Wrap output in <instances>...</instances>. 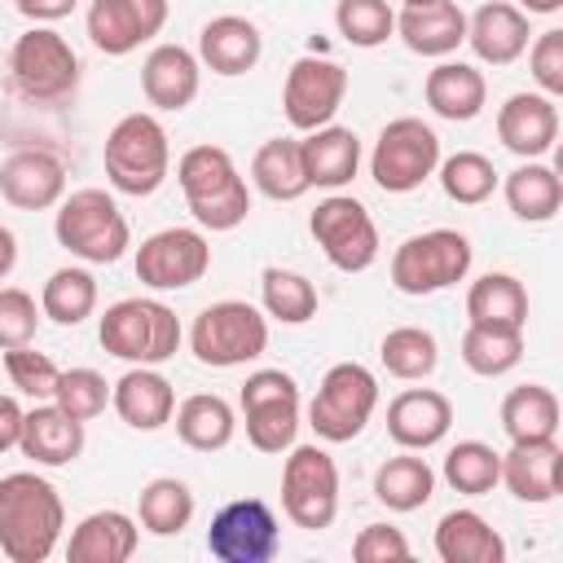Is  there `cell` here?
I'll list each match as a JSON object with an SVG mask.
<instances>
[{
    "mask_svg": "<svg viewBox=\"0 0 563 563\" xmlns=\"http://www.w3.org/2000/svg\"><path fill=\"white\" fill-rule=\"evenodd\" d=\"M66 528V506L57 488L35 471H13L0 479V554L13 563H44Z\"/></svg>",
    "mask_w": 563,
    "mask_h": 563,
    "instance_id": "obj_1",
    "label": "cell"
},
{
    "mask_svg": "<svg viewBox=\"0 0 563 563\" xmlns=\"http://www.w3.org/2000/svg\"><path fill=\"white\" fill-rule=\"evenodd\" d=\"M176 180L185 194V207L194 220L211 233H229L251 216V189L229 150L220 145H194L176 163Z\"/></svg>",
    "mask_w": 563,
    "mask_h": 563,
    "instance_id": "obj_2",
    "label": "cell"
},
{
    "mask_svg": "<svg viewBox=\"0 0 563 563\" xmlns=\"http://www.w3.org/2000/svg\"><path fill=\"white\" fill-rule=\"evenodd\" d=\"M106 163V180L128 194V198H150L167 172H172V145H167V128L154 114H123L101 150Z\"/></svg>",
    "mask_w": 563,
    "mask_h": 563,
    "instance_id": "obj_3",
    "label": "cell"
},
{
    "mask_svg": "<svg viewBox=\"0 0 563 563\" xmlns=\"http://www.w3.org/2000/svg\"><path fill=\"white\" fill-rule=\"evenodd\" d=\"M57 246L84 264H119L132 246V229L106 189H75L57 202Z\"/></svg>",
    "mask_w": 563,
    "mask_h": 563,
    "instance_id": "obj_4",
    "label": "cell"
},
{
    "mask_svg": "<svg viewBox=\"0 0 563 563\" xmlns=\"http://www.w3.org/2000/svg\"><path fill=\"white\" fill-rule=\"evenodd\" d=\"M97 339L128 365H163L180 347V317L163 299H119L101 312Z\"/></svg>",
    "mask_w": 563,
    "mask_h": 563,
    "instance_id": "obj_5",
    "label": "cell"
},
{
    "mask_svg": "<svg viewBox=\"0 0 563 563\" xmlns=\"http://www.w3.org/2000/svg\"><path fill=\"white\" fill-rule=\"evenodd\" d=\"M189 347L211 369H233L268 347V317L246 299H220L207 303L189 325Z\"/></svg>",
    "mask_w": 563,
    "mask_h": 563,
    "instance_id": "obj_6",
    "label": "cell"
},
{
    "mask_svg": "<svg viewBox=\"0 0 563 563\" xmlns=\"http://www.w3.org/2000/svg\"><path fill=\"white\" fill-rule=\"evenodd\" d=\"M374 409H378V378L361 361H339L325 369V378L308 405V427L325 444H347L365 431Z\"/></svg>",
    "mask_w": 563,
    "mask_h": 563,
    "instance_id": "obj_7",
    "label": "cell"
},
{
    "mask_svg": "<svg viewBox=\"0 0 563 563\" xmlns=\"http://www.w3.org/2000/svg\"><path fill=\"white\" fill-rule=\"evenodd\" d=\"M471 238L457 229H427L396 246L391 255V286L400 295H435L471 273Z\"/></svg>",
    "mask_w": 563,
    "mask_h": 563,
    "instance_id": "obj_8",
    "label": "cell"
},
{
    "mask_svg": "<svg viewBox=\"0 0 563 563\" xmlns=\"http://www.w3.org/2000/svg\"><path fill=\"white\" fill-rule=\"evenodd\" d=\"M435 167H440V136L431 123L413 114L391 119L378 132L374 154H369V176L383 194H409L427 176H435Z\"/></svg>",
    "mask_w": 563,
    "mask_h": 563,
    "instance_id": "obj_9",
    "label": "cell"
},
{
    "mask_svg": "<svg viewBox=\"0 0 563 563\" xmlns=\"http://www.w3.org/2000/svg\"><path fill=\"white\" fill-rule=\"evenodd\" d=\"M282 510L295 528L321 532L339 515V466L321 444H290L282 466Z\"/></svg>",
    "mask_w": 563,
    "mask_h": 563,
    "instance_id": "obj_10",
    "label": "cell"
},
{
    "mask_svg": "<svg viewBox=\"0 0 563 563\" xmlns=\"http://www.w3.org/2000/svg\"><path fill=\"white\" fill-rule=\"evenodd\" d=\"M238 405H242L246 440L260 453H286L295 444V435H299V383L286 369L246 374Z\"/></svg>",
    "mask_w": 563,
    "mask_h": 563,
    "instance_id": "obj_11",
    "label": "cell"
},
{
    "mask_svg": "<svg viewBox=\"0 0 563 563\" xmlns=\"http://www.w3.org/2000/svg\"><path fill=\"white\" fill-rule=\"evenodd\" d=\"M9 70L22 97L31 101H62L75 92L79 84V57L66 44V35H57L53 26H31L13 40L9 53Z\"/></svg>",
    "mask_w": 563,
    "mask_h": 563,
    "instance_id": "obj_12",
    "label": "cell"
},
{
    "mask_svg": "<svg viewBox=\"0 0 563 563\" xmlns=\"http://www.w3.org/2000/svg\"><path fill=\"white\" fill-rule=\"evenodd\" d=\"M308 233L317 238L321 255L339 268V273H365L378 260V224L374 216L347 198V194H330L317 202V211L308 216Z\"/></svg>",
    "mask_w": 563,
    "mask_h": 563,
    "instance_id": "obj_13",
    "label": "cell"
},
{
    "mask_svg": "<svg viewBox=\"0 0 563 563\" xmlns=\"http://www.w3.org/2000/svg\"><path fill=\"white\" fill-rule=\"evenodd\" d=\"M282 545L277 515L260 497H238L211 515L207 550L220 563H268Z\"/></svg>",
    "mask_w": 563,
    "mask_h": 563,
    "instance_id": "obj_14",
    "label": "cell"
},
{
    "mask_svg": "<svg viewBox=\"0 0 563 563\" xmlns=\"http://www.w3.org/2000/svg\"><path fill=\"white\" fill-rule=\"evenodd\" d=\"M347 97V70L330 57H299L290 70H286V88H282V110L290 119L295 132H312V128H325L339 106Z\"/></svg>",
    "mask_w": 563,
    "mask_h": 563,
    "instance_id": "obj_15",
    "label": "cell"
},
{
    "mask_svg": "<svg viewBox=\"0 0 563 563\" xmlns=\"http://www.w3.org/2000/svg\"><path fill=\"white\" fill-rule=\"evenodd\" d=\"M211 268V246L198 229H158L136 246V277L150 290H185Z\"/></svg>",
    "mask_w": 563,
    "mask_h": 563,
    "instance_id": "obj_16",
    "label": "cell"
},
{
    "mask_svg": "<svg viewBox=\"0 0 563 563\" xmlns=\"http://www.w3.org/2000/svg\"><path fill=\"white\" fill-rule=\"evenodd\" d=\"M84 22L106 57H128L167 26V0H92Z\"/></svg>",
    "mask_w": 563,
    "mask_h": 563,
    "instance_id": "obj_17",
    "label": "cell"
},
{
    "mask_svg": "<svg viewBox=\"0 0 563 563\" xmlns=\"http://www.w3.org/2000/svg\"><path fill=\"white\" fill-rule=\"evenodd\" d=\"M0 198L18 211H48L66 198V167L48 150H18L0 163Z\"/></svg>",
    "mask_w": 563,
    "mask_h": 563,
    "instance_id": "obj_18",
    "label": "cell"
},
{
    "mask_svg": "<svg viewBox=\"0 0 563 563\" xmlns=\"http://www.w3.org/2000/svg\"><path fill=\"white\" fill-rule=\"evenodd\" d=\"M501 484L528 506L554 501L563 488L559 440H510V453H501Z\"/></svg>",
    "mask_w": 563,
    "mask_h": 563,
    "instance_id": "obj_19",
    "label": "cell"
},
{
    "mask_svg": "<svg viewBox=\"0 0 563 563\" xmlns=\"http://www.w3.org/2000/svg\"><path fill=\"white\" fill-rule=\"evenodd\" d=\"M497 136L519 158H541L559 141V106L545 92H515L497 110Z\"/></svg>",
    "mask_w": 563,
    "mask_h": 563,
    "instance_id": "obj_20",
    "label": "cell"
},
{
    "mask_svg": "<svg viewBox=\"0 0 563 563\" xmlns=\"http://www.w3.org/2000/svg\"><path fill=\"white\" fill-rule=\"evenodd\" d=\"M449 427H453V405L435 387H409L387 405V435L400 449L422 453V449L440 444L449 435Z\"/></svg>",
    "mask_w": 563,
    "mask_h": 563,
    "instance_id": "obj_21",
    "label": "cell"
},
{
    "mask_svg": "<svg viewBox=\"0 0 563 563\" xmlns=\"http://www.w3.org/2000/svg\"><path fill=\"white\" fill-rule=\"evenodd\" d=\"M528 13L506 0H488L466 18V44L488 66H510L528 53Z\"/></svg>",
    "mask_w": 563,
    "mask_h": 563,
    "instance_id": "obj_22",
    "label": "cell"
},
{
    "mask_svg": "<svg viewBox=\"0 0 563 563\" xmlns=\"http://www.w3.org/2000/svg\"><path fill=\"white\" fill-rule=\"evenodd\" d=\"M202 62L180 44H154L141 62V92L158 110H185L198 97Z\"/></svg>",
    "mask_w": 563,
    "mask_h": 563,
    "instance_id": "obj_23",
    "label": "cell"
},
{
    "mask_svg": "<svg viewBox=\"0 0 563 563\" xmlns=\"http://www.w3.org/2000/svg\"><path fill=\"white\" fill-rule=\"evenodd\" d=\"M110 405L132 431H158L176 413V391L154 365H132L119 383H110Z\"/></svg>",
    "mask_w": 563,
    "mask_h": 563,
    "instance_id": "obj_24",
    "label": "cell"
},
{
    "mask_svg": "<svg viewBox=\"0 0 563 563\" xmlns=\"http://www.w3.org/2000/svg\"><path fill=\"white\" fill-rule=\"evenodd\" d=\"M18 449L35 466H66V462H75L84 453V422L70 418L53 400H35V409H26V418H22Z\"/></svg>",
    "mask_w": 563,
    "mask_h": 563,
    "instance_id": "obj_25",
    "label": "cell"
},
{
    "mask_svg": "<svg viewBox=\"0 0 563 563\" xmlns=\"http://www.w3.org/2000/svg\"><path fill=\"white\" fill-rule=\"evenodd\" d=\"M396 31L409 53L449 57L457 44H466V13L453 0H422V4H405L396 13Z\"/></svg>",
    "mask_w": 563,
    "mask_h": 563,
    "instance_id": "obj_26",
    "label": "cell"
},
{
    "mask_svg": "<svg viewBox=\"0 0 563 563\" xmlns=\"http://www.w3.org/2000/svg\"><path fill=\"white\" fill-rule=\"evenodd\" d=\"M264 53V35L251 18L220 13L198 31V62L216 75H246Z\"/></svg>",
    "mask_w": 563,
    "mask_h": 563,
    "instance_id": "obj_27",
    "label": "cell"
},
{
    "mask_svg": "<svg viewBox=\"0 0 563 563\" xmlns=\"http://www.w3.org/2000/svg\"><path fill=\"white\" fill-rule=\"evenodd\" d=\"M141 528L132 515L123 510H92L75 523L70 541H66V559L70 563H128L136 554Z\"/></svg>",
    "mask_w": 563,
    "mask_h": 563,
    "instance_id": "obj_28",
    "label": "cell"
},
{
    "mask_svg": "<svg viewBox=\"0 0 563 563\" xmlns=\"http://www.w3.org/2000/svg\"><path fill=\"white\" fill-rule=\"evenodd\" d=\"M299 158H303L308 185H317V189H343L356 176V167H361V141H356L352 128L325 123V128L303 132Z\"/></svg>",
    "mask_w": 563,
    "mask_h": 563,
    "instance_id": "obj_29",
    "label": "cell"
},
{
    "mask_svg": "<svg viewBox=\"0 0 563 563\" xmlns=\"http://www.w3.org/2000/svg\"><path fill=\"white\" fill-rule=\"evenodd\" d=\"M435 554L444 563H506V541L479 510H449L435 523Z\"/></svg>",
    "mask_w": 563,
    "mask_h": 563,
    "instance_id": "obj_30",
    "label": "cell"
},
{
    "mask_svg": "<svg viewBox=\"0 0 563 563\" xmlns=\"http://www.w3.org/2000/svg\"><path fill=\"white\" fill-rule=\"evenodd\" d=\"M422 97H427V106H431L440 119H449V123H471V119L484 110V101H488V84H484V75H479L471 62H440V66L427 75Z\"/></svg>",
    "mask_w": 563,
    "mask_h": 563,
    "instance_id": "obj_31",
    "label": "cell"
},
{
    "mask_svg": "<svg viewBox=\"0 0 563 563\" xmlns=\"http://www.w3.org/2000/svg\"><path fill=\"white\" fill-rule=\"evenodd\" d=\"M466 321L471 325H497V330H523L528 325V290L510 273H484L466 290Z\"/></svg>",
    "mask_w": 563,
    "mask_h": 563,
    "instance_id": "obj_32",
    "label": "cell"
},
{
    "mask_svg": "<svg viewBox=\"0 0 563 563\" xmlns=\"http://www.w3.org/2000/svg\"><path fill=\"white\" fill-rule=\"evenodd\" d=\"M172 418H176V435H180L189 449H198V453L224 449V444L233 440V431H238L233 405H229L224 396H216V391H194V396H185Z\"/></svg>",
    "mask_w": 563,
    "mask_h": 563,
    "instance_id": "obj_33",
    "label": "cell"
},
{
    "mask_svg": "<svg viewBox=\"0 0 563 563\" xmlns=\"http://www.w3.org/2000/svg\"><path fill=\"white\" fill-rule=\"evenodd\" d=\"M251 180H255V189H260L264 198H273V202H295V198H303L312 185H308V176H303L299 141H295V136H273V141H264V145L255 150V158H251Z\"/></svg>",
    "mask_w": 563,
    "mask_h": 563,
    "instance_id": "obj_34",
    "label": "cell"
},
{
    "mask_svg": "<svg viewBox=\"0 0 563 563\" xmlns=\"http://www.w3.org/2000/svg\"><path fill=\"white\" fill-rule=\"evenodd\" d=\"M431 493H435V471H431L427 457H418L413 449L387 457V462L374 471V497H378L387 510L409 515V510L427 506Z\"/></svg>",
    "mask_w": 563,
    "mask_h": 563,
    "instance_id": "obj_35",
    "label": "cell"
},
{
    "mask_svg": "<svg viewBox=\"0 0 563 563\" xmlns=\"http://www.w3.org/2000/svg\"><path fill=\"white\" fill-rule=\"evenodd\" d=\"M501 189H506V207L519 220H528V224H545L563 207V180H559V172L545 167V163H537V158H528L523 167H515Z\"/></svg>",
    "mask_w": 563,
    "mask_h": 563,
    "instance_id": "obj_36",
    "label": "cell"
},
{
    "mask_svg": "<svg viewBox=\"0 0 563 563\" xmlns=\"http://www.w3.org/2000/svg\"><path fill=\"white\" fill-rule=\"evenodd\" d=\"M501 431L510 440H554L559 435V396L541 383H523L501 400Z\"/></svg>",
    "mask_w": 563,
    "mask_h": 563,
    "instance_id": "obj_37",
    "label": "cell"
},
{
    "mask_svg": "<svg viewBox=\"0 0 563 563\" xmlns=\"http://www.w3.org/2000/svg\"><path fill=\"white\" fill-rule=\"evenodd\" d=\"M136 519L150 537H176L189 528L194 519V493L185 479H172V475H158L141 488L136 497Z\"/></svg>",
    "mask_w": 563,
    "mask_h": 563,
    "instance_id": "obj_38",
    "label": "cell"
},
{
    "mask_svg": "<svg viewBox=\"0 0 563 563\" xmlns=\"http://www.w3.org/2000/svg\"><path fill=\"white\" fill-rule=\"evenodd\" d=\"M444 484L462 497H484L501 484V453L484 440H457L444 453Z\"/></svg>",
    "mask_w": 563,
    "mask_h": 563,
    "instance_id": "obj_39",
    "label": "cell"
},
{
    "mask_svg": "<svg viewBox=\"0 0 563 563\" xmlns=\"http://www.w3.org/2000/svg\"><path fill=\"white\" fill-rule=\"evenodd\" d=\"M462 361L479 378H501L523 361V330H497V325H466L462 334Z\"/></svg>",
    "mask_w": 563,
    "mask_h": 563,
    "instance_id": "obj_40",
    "label": "cell"
},
{
    "mask_svg": "<svg viewBox=\"0 0 563 563\" xmlns=\"http://www.w3.org/2000/svg\"><path fill=\"white\" fill-rule=\"evenodd\" d=\"M378 356H383V365H387L391 378L418 383V378H427V374L440 365V343H435V334L422 330V325H396V330L383 334Z\"/></svg>",
    "mask_w": 563,
    "mask_h": 563,
    "instance_id": "obj_41",
    "label": "cell"
},
{
    "mask_svg": "<svg viewBox=\"0 0 563 563\" xmlns=\"http://www.w3.org/2000/svg\"><path fill=\"white\" fill-rule=\"evenodd\" d=\"M97 308V277L88 268H57L40 290V312L57 325H79Z\"/></svg>",
    "mask_w": 563,
    "mask_h": 563,
    "instance_id": "obj_42",
    "label": "cell"
},
{
    "mask_svg": "<svg viewBox=\"0 0 563 563\" xmlns=\"http://www.w3.org/2000/svg\"><path fill=\"white\" fill-rule=\"evenodd\" d=\"M260 299H264V312L282 325H303L317 317V286L290 268H264Z\"/></svg>",
    "mask_w": 563,
    "mask_h": 563,
    "instance_id": "obj_43",
    "label": "cell"
},
{
    "mask_svg": "<svg viewBox=\"0 0 563 563\" xmlns=\"http://www.w3.org/2000/svg\"><path fill=\"white\" fill-rule=\"evenodd\" d=\"M440 189L462 207H479L497 189V167L475 150H457L440 163Z\"/></svg>",
    "mask_w": 563,
    "mask_h": 563,
    "instance_id": "obj_44",
    "label": "cell"
},
{
    "mask_svg": "<svg viewBox=\"0 0 563 563\" xmlns=\"http://www.w3.org/2000/svg\"><path fill=\"white\" fill-rule=\"evenodd\" d=\"M334 26L347 44L356 48H378L387 44V35L396 31V13L387 0H339L334 9Z\"/></svg>",
    "mask_w": 563,
    "mask_h": 563,
    "instance_id": "obj_45",
    "label": "cell"
},
{
    "mask_svg": "<svg viewBox=\"0 0 563 563\" xmlns=\"http://www.w3.org/2000/svg\"><path fill=\"white\" fill-rule=\"evenodd\" d=\"M53 405H62L70 418L88 422V418L106 413V405H110V383H106L97 369H88V365L62 369V374H57V387H53Z\"/></svg>",
    "mask_w": 563,
    "mask_h": 563,
    "instance_id": "obj_46",
    "label": "cell"
},
{
    "mask_svg": "<svg viewBox=\"0 0 563 563\" xmlns=\"http://www.w3.org/2000/svg\"><path fill=\"white\" fill-rule=\"evenodd\" d=\"M4 374H9V383L22 391V396H31V400H53V387H57V365L44 356V352H35L31 343H22V347H9L4 352Z\"/></svg>",
    "mask_w": 563,
    "mask_h": 563,
    "instance_id": "obj_47",
    "label": "cell"
},
{
    "mask_svg": "<svg viewBox=\"0 0 563 563\" xmlns=\"http://www.w3.org/2000/svg\"><path fill=\"white\" fill-rule=\"evenodd\" d=\"M40 317H44V312L35 308V299H31L26 290L4 286V290H0V352L31 343L35 330H40Z\"/></svg>",
    "mask_w": 563,
    "mask_h": 563,
    "instance_id": "obj_48",
    "label": "cell"
},
{
    "mask_svg": "<svg viewBox=\"0 0 563 563\" xmlns=\"http://www.w3.org/2000/svg\"><path fill=\"white\" fill-rule=\"evenodd\" d=\"M528 66H532V79L545 97H563V31L559 26H550L532 40Z\"/></svg>",
    "mask_w": 563,
    "mask_h": 563,
    "instance_id": "obj_49",
    "label": "cell"
},
{
    "mask_svg": "<svg viewBox=\"0 0 563 563\" xmlns=\"http://www.w3.org/2000/svg\"><path fill=\"white\" fill-rule=\"evenodd\" d=\"M409 554L413 550H409L405 532L391 528V523H365L356 532V541H352V559L356 563H396V559H409Z\"/></svg>",
    "mask_w": 563,
    "mask_h": 563,
    "instance_id": "obj_50",
    "label": "cell"
},
{
    "mask_svg": "<svg viewBox=\"0 0 563 563\" xmlns=\"http://www.w3.org/2000/svg\"><path fill=\"white\" fill-rule=\"evenodd\" d=\"M22 418H26V409H22L13 396H0V453L18 449V440H22Z\"/></svg>",
    "mask_w": 563,
    "mask_h": 563,
    "instance_id": "obj_51",
    "label": "cell"
},
{
    "mask_svg": "<svg viewBox=\"0 0 563 563\" xmlns=\"http://www.w3.org/2000/svg\"><path fill=\"white\" fill-rule=\"evenodd\" d=\"M13 4H18V13L31 18V22H57V18H66L79 0H13Z\"/></svg>",
    "mask_w": 563,
    "mask_h": 563,
    "instance_id": "obj_52",
    "label": "cell"
},
{
    "mask_svg": "<svg viewBox=\"0 0 563 563\" xmlns=\"http://www.w3.org/2000/svg\"><path fill=\"white\" fill-rule=\"evenodd\" d=\"M13 264H18V238H13V229L0 224V282L13 273Z\"/></svg>",
    "mask_w": 563,
    "mask_h": 563,
    "instance_id": "obj_53",
    "label": "cell"
},
{
    "mask_svg": "<svg viewBox=\"0 0 563 563\" xmlns=\"http://www.w3.org/2000/svg\"><path fill=\"white\" fill-rule=\"evenodd\" d=\"M523 4V13H559L563 9V0H519Z\"/></svg>",
    "mask_w": 563,
    "mask_h": 563,
    "instance_id": "obj_54",
    "label": "cell"
},
{
    "mask_svg": "<svg viewBox=\"0 0 563 563\" xmlns=\"http://www.w3.org/2000/svg\"><path fill=\"white\" fill-rule=\"evenodd\" d=\"M400 4H422V0H400Z\"/></svg>",
    "mask_w": 563,
    "mask_h": 563,
    "instance_id": "obj_55",
    "label": "cell"
}]
</instances>
